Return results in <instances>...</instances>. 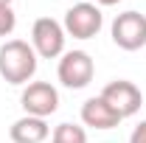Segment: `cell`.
I'll return each instance as SVG.
<instances>
[{
    "instance_id": "cell-4",
    "label": "cell",
    "mask_w": 146,
    "mask_h": 143,
    "mask_svg": "<svg viewBox=\"0 0 146 143\" xmlns=\"http://www.w3.org/2000/svg\"><path fill=\"white\" fill-rule=\"evenodd\" d=\"M65 28L54 17H39L31 28V48L36 51L39 59H56L65 54Z\"/></svg>"
},
{
    "instance_id": "cell-13",
    "label": "cell",
    "mask_w": 146,
    "mask_h": 143,
    "mask_svg": "<svg viewBox=\"0 0 146 143\" xmlns=\"http://www.w3.org/2000/svg\"><path fill=\"white\" fill-rule=\"evenodd\" d=\"M118 3H121V0H96L98 9H101V6H118Z\"/></svg>"
},
{
    "instance_id": "cell-2",
    "label": "cell",
    "mask_w": 146,
    "mask_h": 143,
    "mask_svg": "<svg viewBox=\"0 0 146 143\" xmlns=\"http://www.w3.org/2000/svg\"><path fill=\"white\" fill-rule=\"evenodd\" d=\"M56 76L68 90H84L96 76V62L87 51H65L59 59Z\"/></svg>"
},
{
    "instance_id": "cell-8",
    "label": "cell",
    "mask_w": 146,
    "mask_h": 143,
    "mask_svg": "<svg viewBox=\"0 0 146 143\" xmlns=\"http://www.w3.org/2000/svg\"><path fill=\"white\" fill-rule=\"evenodd\" d=\"M124 118L110 107L101 95H93L82 104V124L90 126V129H98V132H107V129H115Z\"/></svg>"
},
{
    "instance_id": "cell-7",
    "label": "cell",
    "mask_w": 146,
    "mask_h": 143,
    "mask_svg": "<svg viewBox=\"0 0 146 143\" xmlns=\"http://www.w3.org/2000/svg\"><path fill=\"white\" fill-rule=\"evenodd\" d=\"M101 98H104L121 118H132V115L141 109V104H143L141 90L135 87L132 81H127V79H115V81H110L107 87L101 90Z\"/></svg>"
},
{
    "instance_id": "cell-3",
    "label": "cell",
    "mask_w": 146,
    "mask_h": 143,
    "mask_svg": "<svg viewBox=\"0 0 146 143\" xmlns=\"http://www.w3.org/2000/svg\"><path fill=\"white\" fill-rule=\"evenodd\" d=\"M101 25H104V14H101V9L96 3L70 6L65 11V23H62L65 34L73 36V39H93V36H98Z\"/></svg>"
},
{
    "instance_id": "cell-5",
    "label": "cell",
    "mask_w": 146,
    "mask_h": 143,
    "mask_svg": "<svg viewBox=\"0 0 146 143\" xmlns=\"http://www.w3.org/2000/svg\"><path fill=\"white\" fill-rule=\"evenodd\" d=\"M112 42L121 51H141L146 45V14L141 11H121L112 20Z\"/></svg>"
},
{
    "instance_id": "cell-9",
    "label": "cell",
    "mask_w": 146,
    "mask_h": 143,
    "mask_svg": "<svg viewBox=\"0 0 146 143\" xmlns=\"http://www.w3.org/2000/svg\"><path fill=\"white\" fill-rule=\"evenodd\" d=\"M51 135V126L45 118H34V115H23L9 126V138L11 143H45Z\"/></svg>"
},
{
    "instance_id": "cell-12",
    "label": "cell",
    "mask_w": 146,
    "mask_h": 143,
    "mask_svg": "<svg viewBox=\"0 0 146 143\" xmlns=\"http://www.w3.org/2000/svg\"><path fill=\"white\" fill-rule=\"evenodd\" d=\"M129 143H146V121H141V124L132 129V135H129Z\"/></svg>"
},
{
    "instance_id": "cell-1",
    "label": "cell",
    "mask_w": 146,
    "mask_h": 143,
    "mask_svg": "<svg viewBox=\"0 0 146 143\" xmlns=\"http://www.w3.org/2000/svg\"><path fill=\"white\" fill-rule=\"evenodd\" d=\"M39 56L25 39H6L0 45V76L9 84H28L36 73Z\"/></svg>"
},
{
    "instance_id": "cell-10",
    "label": "cell",
    "mask_w": 146,
    "mask_h": 143,
    "mask_svg": "<svg viewBox=\"0 0 146 143\" xmlns=\"http://www.w3.org/2000/svg\"><path fill=\"white\" fill-rule=\"evenodd\" d=\"M51 143H87V132L76 124H59L51 132Z\"/></svg>"
},
{
    "instance_id": "cell-11",
    "label": "cell",
    "mask_w": 146,
    "mask_h": 143,
    "mask_svg": "<svg viewBox=\"0 0 146 143\" xmlns=\"http://www.w3.org/2000/svg\"><path fill=\"white\" fill-rule=\"evenodd\" d=\"M14 28H17V14H14V9H11V6H0V36L14 34Z\"/></svg>"
},
{
    "instance_id": "cell-14",
    "label": "cell",
    "mask_w": 146,
    "mask_h": 143,
    "mask_svg": "<svg viewBox=\"0 0 146 143\" xmlns=\"http://www.w3.org/2000/svg\"><path fill=\"white\" fill-rule=\"evenodd\" d=\"M0 6H11V0H0Z\"/></svg>"
},
{
    "instance_id": "cell-6",
    "label": "cell",
    "mask_w": 146,
    "mask_h": 143,
    "mask_svg": "<svg viewBox=\"0 0 146 143\" xmlns=\"http://www.w3.org/2000/svg\"><path fill=\"white\" fill-rule=\"evenodd\" d=\"M20 107L25 109V115L48 118L59 109V93L51 81H28L20 93Z\"/></svg>"
}]
</instances>
